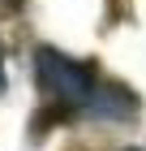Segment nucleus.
Wrapping results in <instances>:
<instances>
[{"instance_id": "1", "label": "nucleus", "mask_w": 146, "mask_h": 151, "mask_svg": "<svg viewBox=\"0 0 146 151\" xmlns=\"http://www.w3.org/2000/svg\"><path fill=\"white\" fill-rule=\"evenodd\" d=\"M34 82L43 91V112L34 121V134H43L52 121H65L69 112H82L99 86V73L90 60L65 56L56 47H34Z\"/></svg>"}, {"instance_id": "3", "label": "nucleus", "mask_w": 146, "mask_h": 151, "mask_svg": "<svg viewBox=\"0 0 146 151\" xmlns=\"http://www.w3.org/2000/svg\"><path fill=\"white\" fill-rule=\"evenodd\" d=\"M0 95H4V52H0Z\"/></svg>"}, {"instance_id": "5", "label": "nucleus", "mask_w": 146, "mask_h": 151, "mask_svg": "<svg viewBox=\"0 0 146 151\" xmlns=\"http://www.w3.org/2000/svg\"><path fill=\"white\" fill-rule=\"evenodd\" d=\"M129 151H137V147H129Z\"/></svg>"}, {"instance_id": "4", "label": "nucleus", "mask_w": 146, "mask_h": 151, "mask_svg": "<svg viewBox=\"0 0 146 151\" xmlns=\"http://www.w3.org/2000/svg\"><path fill=\"white\" fill-rule=\"evenodd\" d=\"M4 4H13V9H17V4H22V0H4Z\"/></svg>"}, {"instance_id": "2", "label": "nucleus", "mask_w": 146, "mask_h": 151, "mask_svg": "<svg viewBox=\"0 0 146 151\" xmlns=\"http://www.w3.org/2000/svg\"><path fill=\"white\" fill-rule=\"evenodd\" d=\"M82 112L103 116V121H129V116H137V95L125 91V86H116V82H99L95 95H90V104Z\"/></svg>"}]
</instances>
